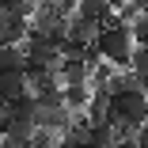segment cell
Here are the masks:
<instances>
[{"instance_id":"1","label":"cell","mask_w":148,"mask_h":148,"mask_svg":"<svg viewBox=\"0 0 148 148\" xmlns=\"http://www.w3.org/2000/svg\"><path fill=\"white\" fill-rule=\"evenodd\" d=\"M95 49L103 53L106 65H114L118 72H129L133 53H137V38H133V31H129L125 23H110V27H103V31H99Z\"/></svg>"},{"instance_id":"2","label":"cell","mask_w":148,"mask_h":148,"mask_svg":"<svg viewBox=\"0 0 148 148\" xmlns=\"http://www.w3.org/2000/svg\"><path fill=\"white\" fill-rule=\"evenodd\" d=\"M114 122H125L140 133V125L148 122V91H129L114 99Z\"/></svg>"},{"instance_id":"3","label":"cell","mask_w":148,"mask_h":148,"mask_svg":"<svg viewBox=\"0 0 148 148\" xmlns=\"http://www.w3.org/2000/svg\"><path fill=\"white\" fill-rule=\"evenodd\" d=\"M27 34H31V19L0 12V46H23Z\"/></svg>"},{"instance_id":"4","label":"cell","mask_w":148,"mask_h":148,"mask_svg":"<svg viewBox=\"0 0 148 148\" xmlns=\"http://www.w3.org/2000/svg\"><path fill=\"white\" fill-rule=\"evenodd\" d=\"M27 87H31L34 99H46V95L61 91V76H57L53 69H27Z\"/></svg>"},{"instance_id":"5","label":"cell","mask_w":148,"mask_h":148,"mask_svg":"<svg viewBox=\"0 0 148 148\" xmlns=\"http://www.w3.org/2000/svg\"><path fill=\"white\" fill-rule=\"evenodd\" d=\"M57 76H61V87H84V84H91V65L84 57H65Z\"/></svg>"},{"instance_id":"6","label":"cell","mask_w":148,"mask_h":148,"mask_svg":"<svg viewBox=\"0 0 148 148\" xmlns=\"http://www.w3.org/2000/svg\"><path fill=\"white\" fill-rule=\"evenodd\" d=\"M23 95H31L27 72H4V76H0V106H15Z\"/></svg>"},{"instance_id":"7","label":"cell","mask_w":148,"mask_h":148,"mask_svg":"<svg viewBox=\"0 0 148 148\" xmlns=\"http://www.w3.org/2000/svg\"><path fill=\"white\" fill-rule=\"evenodd\" d=\"M76 15L80 19H91V23H99V27H110L114 19V12H110V4L106 0H76Z\"/></svg>"},{"instance_id":"8","label":"cell","mask_w":148,"mask_h":148,"mask_svg":"<svg viewBox=\"0 0 148 148\" xmlns=\"http://www.w3.org/2000/svg\"><path fill=\"white\" fill-rule=\"evenodd\" d=\"M4 72H27L23 46H0V76H4Z\"/></svg>"},{"instance_id":"9","label":"cell","mask_w":148,"mask_h":148,"mask_svg":"<svg viewBox=\"0 0 148 148\" xmlns=\"http://www.w3.org/2000/svg\"><path fill=\"white\" fill-rule=\"evenodd\" d=\"M91 84H84V87H61V99H65V106L72 110V114H84L87 110V103H91Z\"/></svg>"},{"instance_id":"10","label":"cell","mask_w":148,"mask_h":148,"mask_svg":"<svg viewBox=\"0 0 148 148\" xmlns=\"http://www.w3.org/2000/svg\"><path fill=\"white\" fill-rule=\"evenodd\" d=\"M91 148H118L114 122H99V125H91Z\"/></svg>"},{"instance_id":"11","label":"cell","mask_w":148,"mask_h":148,"mask_svg":"<svg viewBox=\"0 0 148 148\" xmlns=\"http://www.w3.org/2000/svg\"><path fill=\"white\" fill-rule=\"evenodd\" d=\"M129 72L137 76V84L148 91V46H137V53H133V65H129Z\"/></svg>"},{"instance_id":"12","label":"cell","mask_w":148,"mask_h":148,"mask_svg":"<svg viewBox=\"0 0 148 148\" xmlns=\"http://www.w3.org/2000/svg\"><path fill=\"white\" fill-rule=\"evenodd\" d=\"M133 31V38H137V46H148V12H140V19L129 27Z\"/></svg>"},{"instance_id":"13","label":"cell","mask_w":148,"mask_h":148,"mask_svg":"<svg viewBox=\"0 0 148 148\" xmlns=\"http://www.w3.org/2000/svg\"><path fill=\"white\" fill-rule=\"evenodd\" d=\"M106 4H110V12L118 15V12H122V8H129V4H133V0H106Z\"/></svg>"},{"instance_id":"14","label":"cell","mask_w":148,"mask_h":148,"mask_svg":"<svg viewBox=\"0 0 148 148\" xmlns=\"http://www.w3.org/2000/svg\"><path fill=\"white\" fill-rule=\"evenodd\" d=\"M137 144H140V148H148V122L140 125V133H137Z\"/></svg>"},{"instance_id":"15","label":"cell","mask_w":148,"mask_h":148,"mask_svg":"<svg viewBox=\"0 0 148 148\" xmlns=\"http://www.w3.org/2000/svg\"><path fill=\"white\" fill-rule=\"evenodd\" d=\"M118 148H140V144L137 140H125V144H118Z\"/></svg>"},{"instance_id":"16","label":"cell","mask_w":148,"mask_h":148,"mask_svg":"<svg viewBox=\"0 0 148 148\" xmlns=\"http://www.w3.org/2000/svg\"><path fill=\"white\" fill-rule=\"evenodd\" d=\"M0 148H4V129H0Z\"/></svg>"},{"instance_id":"17","label":"cell","mask_w":148,"mask_h":148,"mask_svg":"<svg viewBox=\"0 0 148 148\" xmlns=\"http://www.w3.org/2000/svg\"><path fill=\"white\" fill-rule=\"evenodd\" d=\"M4 110H8V106H0V114H4Z\"/></svg>"},{"instance_id":"18","label":"cell","mask_w":148,"mask_h":148,"mask_svg":"<svg viewBox=\"0 0 148 148\" xmlns=\"http://www.w3.org/2000/svg\"><path fill=\"white\" fill-rule=\"evenodd\" d=\"M27 148H38V144H27Z\"/></svg>"}]
</instances>
